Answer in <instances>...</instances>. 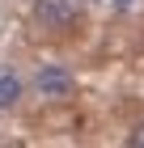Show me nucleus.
<instances>
[{"mask_svg":"<svg viewBox=\"0 0 144 148\" xmlns=\"http://www.w3.org/2000/svg\"><path fill=\"white\" fill-rule=\"evenodd\" d=\"M21 97H25V80H21V72L0 64V114H9L13 106H21Z\"/></svg>","mask_w":144,"mask_h":148,"instance_id":"nucleus-3","label":"nucleus"},{"mask_svg":"<svg viewBox=\"0 0 144 148\" xmlns=\"http://www.w3.org/2000/svg\"><path fill=\"white\" fill-rule=\"evenodd\" d=\"M34 93L43 97V102H64V97H72V89H76V76L64 68V64H38V72L30 76Z\"/></svg>","mask_w":144,"mask_h":148,"instance_id":"nucleus-1","label":"nucleus"},{"mask_svg":"<svg viewBox=\"0 0 144 148\" xmlns=\"http://www.w3.org/2000/svg\"><path fill=\"white\" fill-rule=\"evenodd\" d=\"M89 4H98V0H89Z\"/></svg>","mask_w":144,"mask_h":148,"instance_id":"nucleus-6","label":"nucleus"},{"mask_svg":"<svg viewBox=\"0 0 144 148\" xmlns=\"http://www.w3.org/2000/svg\"><path fill=\"white\" fill-rule=\"evenodd\" d=\"M127 144H136V148H144V123H140V127H136L132 136H127Z\"/></svg>","mask_w":144,"mask_h":148,"instance_id":"nucleus-4","label":"nucleus"},{"mask_svg":"<svg viewBox=\"0 0 144 148\" xmlns=\"http://www.w3.org/2000/svg\"><path fill=\"white\" fill-rule=\"evenodd\" d=\"M110 4H114L119 13H132V9H136V0H110Z\"/></svg>","mask_w":144,"mask_h":148,"instance_id":"nucleus-5","label":"nucleus"},{"mask_svg":"<svg viewBox=\"0 0 144 148\" xmlns=\"http://www.w3.org/2000/svg\"><path fill=\"white\" fill-rule=\"evenodd\" d=\"M81 4L85 0H34V21L43 30H68L81 17Z\"/></svg>","mask_w":144,"mask_h":148,"instance_id":"nucleus-2","label":"nucleus"}]
</instances>
